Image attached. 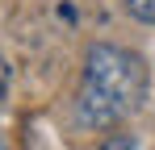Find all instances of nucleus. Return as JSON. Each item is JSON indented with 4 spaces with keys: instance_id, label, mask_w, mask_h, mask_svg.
<instances>
[{
    "instance_id": "1",
    "label": "nucleus",
    "mask_w": 155,
    "mask_h": 150,
    "mask_svg": "<svg viewBox=\"0 0 155 150\" xmlns=\"http://www.w3.org/2000/svg\"><path fill=\"white\" fill-rule=\"evenodd\" d=\"M147 100V67L138 54L122 46H92L84 58L76 113L88 129H113L134 117Z\"/></svg>"
},
{
    "instance_id": "2",
    "label": "nucleus",
    "mask_w": 155,
    "mask_h": 150,
    "mask_svg": "<svg viewBox=\"0 0 155 150\" xmlns=\"http://www.w3.org/2000/svg\"><path fill=\"white\" fill-rule=\"evenodd\" d=\"M122 4H126V13L134 17V21L155 25V0H122Z\"/></svg>"
},
{
    "instance_id": "3",
    "label": "nucleus",
    "mask_w": 155,
    "mask_h": 150,
    "mask_svg": "<svg viewBox=\"0 0 155 150\" xmlns=\"http://www.w3.org/2000/svg\"><path fill=\"white\" fill-rule=\"evenodd\" d=\"M8 88H13V67H8V58L0 54V104L8 100Z\"/></svg>"
},
{
    "instance_id": "4",
    "label": "nucleus",
    "mask_w": 155,
    "mask_h": 150,
    "mask_svg": "<svg viewBox=\"0 0 155 150\" xmlns=\"http://www.w3.org/2000/svg\"><path fill=\"white\" fill-rule=\"evenodd\" d=\"M101 150H134V142H130L126 133H117V138H109V142H105Z\"/></svg>"
}]
</instances>
